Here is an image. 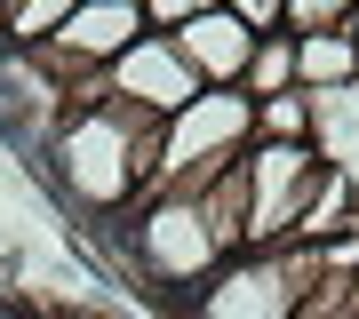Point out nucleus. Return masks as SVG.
<instances>
[{
  "label": "nucleus",
  "instance_id": "0eeeda50",
  "mask_svg": "<svg viewBox=\"0 0 359 319\" xmlns=\"http://www.w3.org/2000/svg\"><path fill=\"white\" fill-rule=\"evenodd\" d=\"M72 8H80V0H16V8H8V48H40V40H56Z\"/></svg>",
  "mask_w": 359,
  "mask_h": 319
},
{
  "label": "nucleus",
  "instance_id": "9d476101",
  "mask_svg": "<svg viewBox=\"0 0 359 319\" xmlns=\"http://www.w3.org/2000/svg\"><path fill=\"white\" fill-rule=\"evenodd\" d=\"M224 8L240 16L256 40H264V32H287V0H224Z\"/></svg>",
  "mask_w": 359,
  "mask_h": 319
},
{
  "label": "nucleus",
  "instance_id": "6e6552de",
  "mask_svg": "<svg viewBox=\"0 0 359 319\" xmlns=\"http://www.w3.org/2000/svg\"><path fill=\"white\" fill-rule=\"evenodd\" d=\"M359 0H287V32H351Z\"/></svg>",
  "mask_w": 359,
  "mask_h": 319
},
{
  "label": "nucleus",
  "instance_id": "20e7f679",
  "mask_svg": "<svg viewBox=\"0 0 359 319\" xmlns=\"http://www.w3.org/2000/svg\"><path fill=\"white\" fill-rule=\"evenodd\" d=\"M168 40H176L184 64L200 72V88H240V80H248V56H256V32H248L231 8H208V16H192V25H176Z\"/></svg>",
  "mask_w": 359,
  "mask_h": 319
},
{
  "label": "nucleus",
  "instance_id": "9b49d317",
  "mask_svg": "<svg viewBox=\"0 0 359 319\" xmlns=\"http://www.w3.org/2000/svg\"><path fill=\"white\" fill-rule=\"evenodd\" d=\"M8 8H16V0H0V40H8Z\"/></svg>",
  "mask_w": 359,
  "mask_h": 319
},
{
  "label": "nucleus",
  "instance_id": "39448f33",
  "mask_svg": "<svg viewBox=\"0 0 359 319\" xmlns=\"http://www.w3.org/2000/svg\"><path fill=\"white\" fill-rule=\"evenodd\" d=\"M295 88L304 96L359 88V25L351 32H295Z\"/></svg>",
  "mask_w": 359,
  "mask_h": 319
},
{
  "label": "nucleus",
  "instance_id": "1a4fd4ad",
  "mask_svg": "<svg viewBox=\"0 0 359 319\" xmlns=\"http://www.w3.org/2000/svg\"><path fill=\"white\" fill-rule=\"evenodd\" d=\"M208 8H224V0H144V25L176 32V25H192V16H208Z\"/></svg>",
  "mask_w": 359,
  "mask_h": 319
},
{
  "label": "nucleus",
  "instance_id": "423d86ee",
  "mask_svg": "<svg viewBox=\"0 0 359 319\" xmlns=\"http://www.w3.org/2000/svg\"><path fill=\"white\" fill-rule=\"evenodd\" d=\"M240 88L256 96V104L295 88V32H264V40H256V56H248V80H240Z\"/></svg>",
  "mask_w": 359,
  "mask_h": 319
},
{
  "label": "nucleus",
  "instance_id": "7ed1b4c3",
  "mask_svg": "<svg viewBox=\"0 0 359 319\" xmlns=\"http://www.w3.org/2000/svg\"><path fill=\"white\" fill-rule=\"evenodd\" d=\"M104 96H120V104H136L144 120H176L184 104L200 96V72L192 64H184V48L168 32H144L128 56L112 64V72H104Z\"/></svg>",
  "mask_w": 359,
  "mask_h": 319
},
{
  "label": "nucleus",
  "instance_id": "f03ea898",
  "mask_svg": "<svg viewBox=\"0 0 359 319\" xmlns=\"http://www.w3.org/2000/svg\"><path fill=\"white\" fill-rule=\"evenodd\" d=\"M256 152V96L248 88H200L176 120H160V176L152 191H208L240 176Z\"/></svg>",
  "mask_w": 359,
  "mask_h": 319
},
{
  "label": "nucleus",
  "instance_id": "f257e3e1",
  "mask_svg": "<svg viewBox=\"0 0 359 319\" xmlns=\"http://www.w3.org/2000/svg\"><path fill=\"white\" fill-rule=\"evenodd\" d=\"M48 176H56V191L72 208H88L104 224L128 216L160 176V120H144L136 104L88 88L48 136Z\"/></svg>",
  "mask_w": 359,
  "mask_h": 319
}]
</instances>
